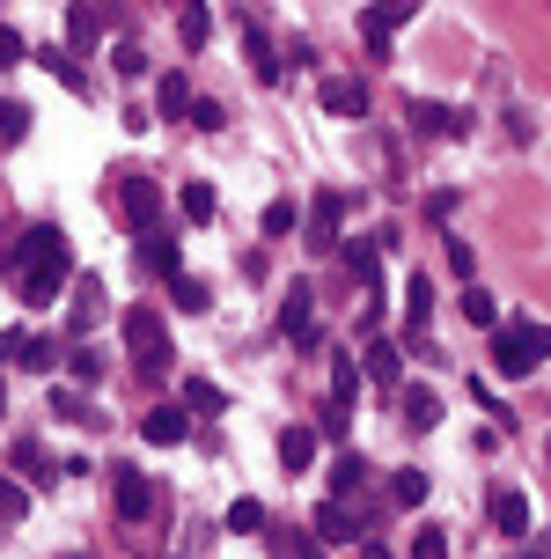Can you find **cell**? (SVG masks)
Segmentation results:
<instances>
[{"label":"cell","instance_id":"cell-37","mask_svg":"<svg viewBox=\"0 0 551 559\" xmlns=\"http://www.w3.org/2000/svg\"><path fill=\"white\" fill-rule=\"evenodd\" d=\"M59 361V338H23V368H52Z\"/></svg>","mask_w":551,"mask_h":559},{"label":"cell","instance_id":"cell-2","mask_svg":"<svg viewBox=\"0 0 551 559\" xmlns=\"http://www.w3.org/2000/svg\"><path fill=\"white\" fill-rule=\"evenodd\" d=\"M118 332H125V354H133V368L155 383V376L169 368V332H163V317H155V309H125V317H118Z\"/></svg>","mask_w":551,"mask_h":559},{"label":"cell","instance_id":"cell-43","mask_svg":"<svg viewBox=\"0 0 551 559\" xmlns=\"http://www.w3.org/2000/svg\"><path fill=\"white\" fill-rule=\"evenodd\" d=\"M110 67H118V74H147V52H140V45H118Z\"/></svg>","mask_w":551,"mask_h":559},{"label":"cell","instance_id":"cell-31","mask_svg":"<svg viewBox=\"0 0 551 559\" xmlns=\"http://www.w3.org/2000/svg\"><path fill=\"white\" fill-rule=\"evenodd\" d=\"M67 376H74V383H104V354H96V346H74V354H67Z\"/></svg>","mask_w":551,"mask_h":559},{"label":"cell","instance_id":"cell-46","mask_svg":"<svg viewBox=\"0 0 551 559\" xmlns=\"http://www.w3.org/2000/svg\"><path fill=\"white\" fill-rule=\"evenodd\" d=\"M295 559H324V537H316V531H295Z\"/></svg>","mask_w":551,"mask_h":559},{"label":"cell","instance_id":"cell-20","mask_svg":"<svg viewBox=\"0 0 551 559\" xmlns=\"http://www.w3.org/2000/svg\"><path fill=\"white\" fill-rule=\"evenodd\" d=\"M397 405H405V419H412L419 435H427V427H441V397L427 391V383H405V397H397Z\"/></svg>","mask_w":551,"mask_h":559},{"label":"cell","instance_id":"cell-29","mask_svg":"<svg viewBox=\"0 0 551 559\" xmlns=\"http://www.w3.org/2000/svg\"><path fill=\"white\" fill-rule=\"evenodd\" d=\"M360 376H375V383H397V376H405V361H397V346H368V361H360Z\"/></svg>","mask_w":551,"mask_h":559},{"label":"cell","instance_id":"cell-13","mask_svg":"<svg viewBox=\"0 0 551 559\" xmlns=\"http://www.w3.org/2000/svg\"><path fill=\"white\" fill-rule=\"evenodd\" d=\"M177 405H184V413H228V391H220L214 376H184V383H177Z\"/></svg>","mask_w":551,"mask_h":559},{"label":"cell","instance_id":"cell-9","mask_svg":"<svg viewBox=\"0 0 551 559\" xmlns=\"http://www.w3.org/2000/svg\"><path fill=\"white\" fill-rule=\"evenodd\" d=\"M184 435H192V413L184 405H155V413L140 419V442H155V449H177Z\"/></svg>","mask_w":551,"mask_h":559},{"label":"cell","instance_id":"cell-34","mask_svg":"<svg viewBox=\"0 0 551 559\" xmlns=\"http://www.w3.org/2000/svg\"><path fill=\"white\" fill-rule=\"evenodd\" d=\"M448 273L464 280V287H470V280H478V251H470L464 236H448Z\"/></svg>","mask_w":551,"mask_h":559},{"label":"cell","instance_id":"cell-23","mask_svg":"<svg viewBox=\"0 0 551 559\" xmlns=\"http://www.w3.org/2000/svg\"><path fill=\"white\" fill-rule=\"evenodd\" d=\"M169 295H177V309H184V317H206V309H214V287H206V280H192V273L169 280Z\"/></svg>","mask_w":551,"mask_h":559},{"label":"cell","instance_id":"cell-51","mask_svg":"<svg viewBox=\"0 0 551 559\" xmlns=\"http://www.w3.org/2000/svg\"><path fill=\"white\" fill-rule=\"evenodd\" d=\"M74 559H82V552H74Z\"/></svg>","mask_w":551,"mask_h":559},{"label":"cell","instance_id":"cell-39","mask_svg":"<svg viewBox=\"0 0 551 559\" xmlns=\"http://www.w3.org/2000/svg\"><path fill=\"white\" fill-rule=\"evenodd\" d=\"M287 228H295V199H273L265 206V236H287Z\"/></svg>","mask_w":551,"mask_h":559},{"label":"cell","instance_id":"cell-28","mask_svg":"<svg viewBox=\"0 0 551 559\" xmlns=\"http://www.w3.org/2000/svg\"><path fill=\"white\" fill-rule=\"evenodd\" d=\"M177 206H184V222H214V185H184V192H177Z\"/></svg>","mask_w":551,"mask_h":559},{"label":"cell","instance_id":"cell-14","mask_svg":"<svg viewBox=\"0 0 551 559\" xmlns=\"http://www.w3.org/2000/svg\"><path fill=\"white\" fill-rule=\"evenodd\" d=\"M324 111L331 118H360V111H368V88H360L354 74H331V82H324Z\"/></svg>","mask_w":551,"mask_h":559},{"label":"cell","instance_id":"cell-25","mask_svg":"<svg viewBox=\"0 0 551 559\" xmlns=\"http://www.w3.org/2000/svg\"><path fill=\"white\" fill-rule=\"evenodd\" d=\"M155 111L184 118V111H192V82H184V74H163V82H155Z\"/></svg>","mask_w":551,"mask_h":559},{"label":"cell","instance_id":"cell-15","mask_svg":"<svg viewBox=\"0 0 551 559\" xmlns=\"http://www.w3.org/2000/svg\"><path fill=\"white\" fill-rule=\"evenodd\" d=\"M96 37H104V15L88 0H74L67 8V52H96Z\"/></svg>","mask_w":551,"mask_h":559},{"label":"cell","instance_id":"cell-45","mask_svg":"<svg viewBox=\"0 0 551 559\" xmlns=\"http://www.w3.org/2000/svg\"><path fill=\"white\" fill-rule=\"evenodd\" d=\"M192 118L206 126V133H220V126H228V111H220V104H199V96H192Z\"/></svg>","mask_w":551,"mask_h":559},{"label":"cell","instance_id":"cell-38","mask_svg":"<svg viewBox=\"0 0 551 559\" xmlns=\"http://www.w3.org/2000/svg\"><path fill=\"white\" fill-rule=\"evenodd\" d=\"M427 501V472H397V508H419Z\"/></svg>","mask_w":551,"mask_h":559},{"label":"cell","instance_id":"cell-27","mask_svg":"<svg viewBox=\"0 0 551 559\" xmlns=\"http://www.w3.org/2000/svg\"><path fill=\"white\" fill-rule=\"evenodd\" d=\"M23 515H29V486L0 472V523H23Z\"/></svg>","mask_w":551,"mask_h":559},{"label":"cell","instance_id":"cell-21","mask_svg":"<svg viewBox=\"0 0 551 559\" xmlns=\"http://www.w3.org/2000/svg\"><path fill=\"white\" fill-rule=\"evenodd\" d=\"M37 67H45V74H52L59 88H74V96H88V82H82V67H74V52H59V45H45V52H37Z\"/></svg>","mask_w":551,"mask_h":559},{"label":"cell","instance_id":"cell-35","mask_svg":"<svg viewBox=\"0 0 551 559\" xmlns=\"http://www.w3.org/2000/svg\"><path fill=\"white\" fill-rule=\"evenodd\" d=\"M464 317H470V324H478V332H493V324H500L493 295H478V287H470V295H464Z\"/></svg>","mask_w":551,"mask_h":559},{"label":"cell","instance_id":"cell-50","mask_svg":"<svg viewBox=\"0 0 551 559\" xmlns=\"http://www.w3.org/2000/svg\"><path fill=\"white\" fill-rule=\"evenodd\" d=\"M0 413H8V383H0Z\"/></svg>","mask_w":551,"mask_h":559},{"label":"cell","instance_id":"cell-3","mask_svg":"<svg viewBox=\"0 0 551 559\" xmlns=\"http://www.w3.org/2000/svg\"><path fill=\"white\" fill-rule=\"evenodd\" d=\"M118 206H125V222H133V236H140V228L163 222V185H155L147 169H125V177H118Z\"/></svg>","mask_w":551,"mask_h":559},{"label":"cell","instance_id":"cell-22","mask_svg":"<svg viewBox=\"0 0 551 559\" xmlns=\"http://www.w3.org/2000/svg\"><path fill=\"white\" fill-rule=\"evenodd\" d=\"M354 397H360V368H354V354H338V361H331V405L354 413Z\"/></svg>","mask_w":551,"mask_h":559},{"label":"cell","instance_id":"cell-33","mask_svg":"<svg viewBox=\"0 0 551 559\" xmlns=\"http://www.w3.org/2000/svg\"><path fill=\"white\" fill-rule=\"evenodd\" d=\"M15 472H29V478H37V486H52V464H45V449H37V442H23V449H15Z\"/></svg>","mask_w":551,"mask_h":559},{"label":"cell","instance_id":"cell-8","mask_svg":"<svg viewBox=\"0 0 551 559\" xmlns=\"http://www.w3.org/2000/svg\"><path fill=\"white\" fill-rule=\"evenodd\" d=\"M493 531H500V537H529V531H537V508H529V493L500 486V493H493Z\"/></svg>","mask_w":551,"mask_h":559},{"label":"cell","instance_id":"cell-5","mask_svg":"<svg viewBox=\"0 0 551 559\" xmlns=\"http://www.w3.org/2000/svg\"><path fill=\"white\" fill-rule=\"evenodd\" d=\"M110 508H118L125 523H147V515H155V486H147V472L118 464V472H110Z\"/></svg>","mask_w":551,"mask_h":559},{"label":"cell","instance_id":"cell-19","mask_svg":"<svg viewBox=\"0 0 551 559\" xmlns=\"http://www.w3.org/2000/svg\"><path fill=\"white\" fill-rule=\"evenodd\" d=\"M368 464H360V449H338V464H331V501H354Z\"/></svg>","mask_w":551,"mask_h":559},{"label":"cell","instance_id":"cell-18","mask_svg":"<svg viewBox=\"0 0 551 559\" xmlns=\"http://www.w3.org/2000/svg\"><path fill=\"white\" fill-rule=\"evenodd\" d=\"M309 531L324 537V545H354V508H346V501H324L316 515H309Z\"/></svg>","mask_w":551,"mask_h":559},{"label":"cell","instance_id":"cell-16","mask_svg":"<svg viewBox=\"0 0 551 559\" xmlns=\"http://www.w3.org/2000/svg\"><path fill=\"white\" fill-rule=\"evenodd\" d=\"M279 464H287V478L309 472L316 464V427H279Z\"/></svg>","mask_w":551,"mask_h":559},{"label":"cell","instance_id":"cell-6","mask_svg":"<svg viewBox=\"0 0 551 559\" xmlns=\"http://www.w3.org/2000/svg\"><path fill=\"white\" fill-rule=\"evenodd\" d=\"M405 126H412L419 140H470V118L464 111H448V104H405Z\"/></svg>","mask_w":551,"mask_h":559},{"label":"cell","instance_id":"cell-17","mask_svg":"<svg viewBox=\"0 0 551 559\" xmlns=\"http://www.w3.org/2000/svg\"><path fill=\"white\" fill-rule=\"evenodd\" d=\"M140 265H147V273H163V280H177V236L140 228Z\"/></svg>","mask_w":551,"mask_h":559},{"label":"cell","instance_id":"cell-44","mask_svg":"<svg viewBox=\"0 0 551 559\" xmlns=\"http://www.w3.org/2000/svg\"><path fill=\"white\" fill-rule=\"evenodd\" d=\"M0 67H23V29L0 23Z\"/></svg>","mask_w":551,"mask_h":559},{"label":"cell","instance_id":"cell-40","mask_svg":"<svg viewBox=\"0 0 551 559\" xmlns=\"http://www.w3.org/2000/svg\"><path fill=\"white\" fill-rule=\"evenodd\" d=\"M29 133V111L23 104H0V140H23Z\"/></svg>","mask_w":551,"mask_h":559},{"label":"cell","instance_id":"cell-36","mask_svg":"<svg viewBox=\"0 0 551 559\" xmlns=\"http://www.w3.org/2000/svg\"><path fill=\"white\" fill-rule=\"evenodd\" d=\"M346 273H354L360 287H375V251H368V243H346Z\"/></svg>","mask_w":551,"mask_h":559},{"label":"cell","instance_id":"cell-10","mask_svg":"<svg viewBox=\"0 0 551 559\" xmlns=\"http://www.w3.org/2000/svg\"><path fill=\"white\" fill-rule=\"evenodd\" d=\"M493 368H500V376H507V383L537 368V354H529V346H523V332H515V324H507V332H500V324H493Z\"/></svg>","mask_w":551,"mask_h":559},{"label":"cell","instance_id":"cell-26","mask_svg":"<svg viewBox=\"0 0 551 559\" xmlns=\"http://www.w3.org/2000/svg\"><path fill=\"white\" fill-rule=\"evenodd\" d=\"M177 29H184V45H206V37H214V15H206V0H184V15H177Z\"/></svg>","mask_w":551,"mask_h":559},{"label":"cell","instance_id":"cell-1","mask_svg":"<svg viewBox=\"0 0 551 559\" xmlns=\"http://www.w3.org/2000/svg\"><path fill=\"white\" fill-rule=\"evenodd\" d=\"M8 273H15V295H23L29 309H52L59 302V287H67V273H74V251H67V228L52 222H37L23 228V243L0 258Z\"/></svg>","mask_w":551,"mask_h":559},{"label":"cell","instance_id":"cell-11","mask_svg":"<svg viewBox=\"0 0 551 559\" xmlns=\"http://www.w3.org/2000/svg\"><path fill=\"white\" fill-rule=\"evenodd\" d=\"M279 332H287V338H302V346L316 338V302H309V287H302V280H295V295L279 302Z\"/></svg>","mask_w":551,"mask_h":559},{"label":"cell","instance_id":"cell-24","mask_svg":"<svg viewBox=\"0 0 551 559\" xmlns=\"http://www.w3.org/2000/svg\"><path fill=\"white\" fill-rule=\"evenodd\" d=\"M96 317H104V280L88 273V280H74V332H88Z\"/></svg>","mask_w":551,"mask_h":559},{"label":"cell","instance_id":"cell-49","mask_svg":"<svg viewBox=\"0 0 551 559\" xmlns=\"http://www.w3.org/2000/svg\"><path fill=\"white\" fill-rule=\"evenodd\" d=\"M523 559H544V545H537V537H529V552H523Z\"/></svg>","mask_w":551,"mask_h":559},{"label":"cell","instance_id":"cell-48","mask_svg":"<svg viewBox=\"0 0 551 559\" xmlns=\"http://www.w3.org/2000/svg\"><path fill=\"white\" fill-rule=\"evenodd\" d=\"M360 559H390V552H383V545H360Z\"/></svg>","mask_w":551,"mask_h":559},{"label":"cell","instance_id":"cell-12","mask_svg":"<svg viewBox=\"0 0 551 559\" xmlns=\"http://www.w3.org/2000/svg\"><path fill=\"white\" fill-rule=\"evenodd\" d=\"M243 52H250V74H257V82H279V74H287V67H279V52H273V37L250 23V15H243Z\"/></svg>","mask_w":551,"mask_h":559},{"label":"cell","instance_id":"cell-4","mask_svg":"<svg viewBox=\"0 0 551 559\" xmlns=\"http://www.w3.org/2000/svg\"><path fill=\"white\" fill-rule=\"evenodd\" d=\"M419 15V0H375L368 15H360V37H368V52L390 59V37H397V23H412Z\"/></svg>","mask_w":551,"mask_h":559},{"label":"cell","instance_id":"cell-30","mask_svg":"<svg viewBox=\"0 0 551 559\" xmlns=\"http://www.w3.org/2000/svg\"><path fill=\"white\" fill-rule=\"evenodd\" d=\"M427 317H434V287H427V280L412 273V287H405V324H412V332H419Z\"/></svg>","mask_w":551,"mask_h":559},{"label":"cell","instance_id":"cell-42","mask_svg":"<svg viewBox=\"0 0 551 559\" xmlns=\"http://www.w3.org/2000/svg\"><path fill=\"white\" fill-rule=\"evenodd\" d=\"M412 559H448V537H441V531H419L412 537Z\"/></svg>","mask_w":551,"mask_h":559},{"label":"cell","instance_id":"cell-32","mask_svg":"<svg viewBox=\"0 0 551 559\" xmlns=\"http://www.w3.org/2000/svg\"><path fill=\"white\" fill-rule=\"evenodd\" d=\"M228 531L257 537V531H265V501H236V508H228Z\"/></svg>","mask_w":551,"mask_h":559},{"label":"cell","instance_id":"cell-41","mask_svg":"<svg viewBox=\"0 0 551 559\" xmlns=\"http://www.w3.org/2000/svg\"><path fill=\"white\" fill-rule=\"evenodd\" d=\"M515 332H523V346H529V354H537V361H544V354H551V324H529V317H523Z\"/></svg>","mask_w":551,"mask_h":559},{"label":"cell","instance_id":"cell-7","mask_svg":"<svg viewBox=\"0 0 551 559\" xmlns=\"http://www.w3.org/2000/svg\"><path fill=\"white\" fill-rule=\"evenodd\" d=\"M338 222H346V199L316 192V199H309V236H302V243H309V251H338Z\"/></svg>","mask_w":551,"mask_h":559},{"label":"cell","instance_id":"cell-47","mask_svg":"<svg viewBox=\"0 0 551 559\" xmlns=\"http://www.w3.org/2000/svg\"><path fill=\"white\" fill-rule=\"evenodd\" d=\"M23 338L29 332H0V361H23Z\"/></svg>","mask_w":551,"mask_h":559}]
</instances>
